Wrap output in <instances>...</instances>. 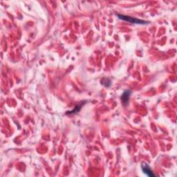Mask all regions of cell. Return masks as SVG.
<instances>
[{"instance_id": "cell-1", "label": "cell", "mask_w": 177, "mask_h": 177, "mask_svg": "<svg viewBox=\"0 0 177 177\" xmlns=\"http://www.w3.org/2000/svg\"><path fill=\"white\" fill-rule=\"evenodd\" d=\"M117 17H118V18L120 19H122V20L127 21V22L132 23V24H143H143H148L150 23L149 21L142 20V19L134 18V17L127 16V15H124L118 14Z\"/></svg>"}, {"instance_id": "cell-2", "label": "cell", "mask_w": 177, "mask_h": 177, "mask_svg": "<svg viewBox=\"0 0 177 177\" xmlns=\"http://www.w3.org/2000/svg\"><path fill=\"white\" fill-rule=\"evenodd\" d=\"M141 168L142 170H143V173H145V174H147L148 176L152 177V176H155V174H154V172H152V170H151V168L150 167V166L146 164L145 163H143L141 165Z\"/></svg>"}, {"instance_id": "cell-3", "label": "cell", "mask_w": 177, "mask_h": 177, "mask_svg": "<svg viewBox=\"0 0 177 177\" xmlns=\"http://www.w3.org/2000/svg\"><path fill=\"white\" fill-rule=\"evenodd\" d=\"M131 93L132 91L130 90L124 91L123 94L121 96V102H123V104L124 106H127V104H128L129 100H130V97L131 96Z\"/></svg>"}, {"instance_id": "cell-4", "label": "cell", "mask_w": 177, "mask_h": 177, "mask_svg": "<svg viewBox=\"0 0 177 177\" xmlns=\"http://www.w3.org/2000/svg\"><path fill=\"white\" fill-rule=\"evenodd\" d=\"M86 101L84 102H81V103L78 104V105H76V107H75V109H73V110L71 111H68V112H67V114H74V113H76L78 112H79L80 111V109L83 106H84V104L86 103Z\"/></svg>"}]
</instances>
